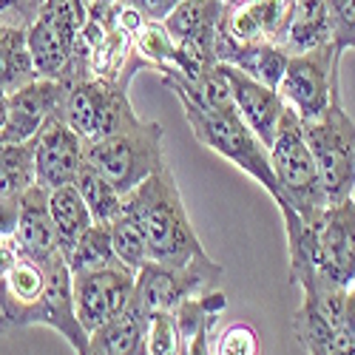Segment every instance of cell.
<instances>
[{
  "label": "cell",
  "instance_id": "f1b7e54d",
  "mask_svg": "<svg viewBox=\"0 0 355 355\" xmlns=\"http://www.w3.org/2000/svg\"><path fill=\"white\" fill-rule=\"evenodd\" d=\"M46 0H0V26L28 28L43 12Z\"/></svg>",
  "mask_w": 355,
  "mask_h": 355
},
{
  "label": "cell",
  "instance_id": "8fae6325",
  "mask_svg": "<svg viewBox=\"0 0 355 355\" xmlns=\"http://www.w3.org/2000/svg\"><path fill=\"white\" fill-rule=\"evenodd\" d=\"M307 225L313 230L315 270L349 287L355 282V199L327 205V211Z\"/></svg>",
  "mask_w": 355,
  "mask_h": 355
},
{
  "label": "cell",
  "instance_id": "484cf974",
  "mask_svg": "<svg viewBox=\"0 0 355 355\" xmlns=\"http://www.w3.org/2000/svg\"><path fill=\"white\" fill-rule=\"evenodd\" d=\"M211 352L214 355H261L259 330L248 321H233L225 330L211 333Z\"/></svg>",
  "mask_w": 355,
  "mask_h": 355
},
{
  "label": "cell",
  "instance_id": "44dd1931",
  "mask_svg": "<svg viewBox=\"0 0 355 355\" xmlns=\"http://www.w3.org/2000/svg\"><path fill=\"white\" fill-rule=\"evenodd\" d=\"M32 185H37L35 139L0 145V199L20 196Z\"/></svg>",
  "mask_w": 355,
  "mask_h": 355
},
{
  "label": "cell",
  "instance_id": "cb8c5ba5",
  "mask_svg": "<svg viewBox=\"0 0 355 355\" xmlns=\"http://www.w3.org/2000/svg\"><path fill=\"white\" fill-rule=\"evenodd\" d=\"M111 245H114L116 259H120L125 268H131L134 273L142 270L145 264L151 261L145 230L128 211H120V216L111 222Z\"/></svg>",
  "mask_w": 355,
  "mask_h": 355
},
{
  "label": "cell",
  "instance_id": "7a4b0ae2",
  "mask_svg": "<svg viewBox=\"0 0 355 355\" xmlns=\"http://www.w3.org/2000/svg\"><path fill=\"white\" fill-rule=\"evenodd\" d=\"M168 92L180 100L196 142H202L205 148H211L214 154H219L222 159L236 165L242 173H248L250 180L259 182L276 202L279 185H276V173L270 165V148L245 125L242 116L239 114H214L208 108L196 105L180 88H168Z\"/></svg>",
  "mask_w": 355,
  "mask_h": 355
},
{
  "label": "cell",
  "instance_id": "9a60e30c",
  "mask_svg": "<svg viewBox=\"0 0 355 355\" xmlns=\"http://www.w3.org/2000/svg\"><path fill=\"white\" fill-rule=\"evenodd\" d=\"M222 15H225V0H182L168 15V20H162V26L168 28L173 43L185 49L188 54H193L196 60L208 66H219L214 43H216V28L222 23Z\"/></svg>",
  "mask_w": 355,
  "mask_h": 355
},
{
  "label": "cell",
  "instance_id": "8992f818",
  "mask_svg": "<svg viewBox=\"0 0 355 355\" xmlns=\"http://www.w3.org/2000/svg\"><path fill=\"white\" fill-rule=\"evenodd\" d=\"M63 116L85 145L125 131L142 120L131 105L128 83H111L100 77H83L69 83Z\"/></svg>",
  "mask_w": 355,
  "mask_h": 355
},
{
  "label": "cell",
  "instance_id": "52a82bcc",
  "mask_svg": "<svg viewBox=\"0 0 355 355\" xmlns=\"http://www.w3.org/2000/svg\"><path fill=\"white\" fill-rule=\"evenodd\" d=\"M338 63L341 51L336 49V43L290 54L287 71L279 83V94L299 114V120H315L330 108L333 97L341 92Z\"/></svg>",
  "mask_w": 355,
  "mask_h": 355
},
{
  "label": "cell",
  "instance_id": "30bf717a",
  "mask_svg": "<svg viewBox=\"0 0 355 355\" xmlns=\"http://www.w3.org/2000/svg\"><path fill=\"white\" fill-rule=\"evenodd\" d=\"M134 282H137V273L125 268L123 261H111L94 270L71 273L77 318L88 330V336L128 310L134 295Z\"/></svg>",
  "mask_w": 355,
  "mask_h": 355
},
{
  "label": "cell",
  "instance_id": "d6986e66",
  "mask_svg": "<svg viewBox=\"0 0 355 355\" xmlns=\"http://www.w3.org/2000/svg\"><path fill=\"white\" fill-rule=\"evenodd\" d=\"M49 211H51V222L57 230V242H60V253L71 250V245L94 225L92 211H88V205L80 196L74 182L49 191Z\"/></svg>",
  "mask_w": 355,
  "mask_h": 355
},
{
  "label": "cell",
  "instance_id": "277c9868",
  "mask_svg": "<svg viewBox=\"0 0 355 355\" xmlns=\"http://www.w3.org/2000/svg\"><path fill=\"white\" fill-rule=\"evenodd\" d=\"M85 162L97 168L125 196L139 188L148 176H154L168 165L165 131L159 123L139 120L125 131H116L100 142L85 145Z\"/></svg>",
  "mask_w": 355,
  "mask_h": 355
},
{
  "label": "cell",
  "instance_id": "7402d4cb",
  "mask_svg": "<svg viewBox=\"0 0 355 355\" xmlns=\"http://www.w3.org/2000/svg\"><path fill=\"white\" fill-rule=\"evenodd\" d=\"M74 185H77L80 196L85 199L88 211H92L94 225H111L116 216H120V211H123V193L116 191L97 168L83 162Z\"/></svg>",
  "mask_w": 355,
  "mask_h": 355
},
{
  "label": "cell",
  "instance_id": "4fadbf2b",
  "mask_svg": "<svg viewBox=\"0 0 355 355\" xmlns=\"http://www.w3.org/2000/svg\"><path fill=\"white\" fill-rule=\"evenodd\" d=\"M85 162V142L66 123V116L51 120L35 137V165H37V185L46 191L71 185Z\"/></svg>",
  "mask_w": 355,
  "mask_h": 355
},
{
  "label": "cell",
  "instance_id": "83f0119b",
  "mask_svg": "<svg viewBox=\"0 0 355 355\" xmlns=\"http://www.w3.org/2000/svg\"><path fill=\"white\" fill-rule=\"evenodd\" d=\"M330 355H355V282L347 290V302H344V313L333 336V349Z\"/></svg>",
  "mask_w": 355,
  "mask_h": 355
},
{
  "label": "cell",
  "instance_id": "e575fe53",
  "mask_svg": "<svg viewBox=\"0 0 355 355\" xmlns=\"http://www.w3.org/2000/svg\"><path fill=\"white\" fill-rule=\"evenodd\" d=\"M92 3H114V0H92ZM92 3H88V6H92Z\"/></svg>",
  "mask_w": 355,
  "mask_h": 355
},
{
  "label": "cell",
  "instance_id": "603a6c76",
  "mask_svg": "<svg viewBox=\"0 0 355 355\" xmlns=\"http://www.w3.org/2000/svg\"><path fill=\"white\" fill-rule=\"evenodd\" d=\"M63 256L69 261L71 273L94 270V268H103V264L120 261L114 253V245H111V225H92Z\"/></svg>",
  "mask_w": 355,
  "mask_h": 355
},
{
  "label": "cell",
  "instance_id": "d4e9b609",
  "mask_svg": "<svg viewBox=\"0 0 355 355\" xmlns=\"http://www.w3.org/2000/svg\"><path fill=\"white\" fill-rule=\"evenodd\" d=\"M134 46H137V54L148 63V69H157V71L171 66L173 51H176V43L168 35V28L154 20H148L142 26V32L134 37Z\"/></svg>",
  "mask_w": 355,
  "mask_h": 355
},
{
  "label": "cell",
  "instance_id": "e0dca14e",
  "mask_svg": "<svg viewBox=\"0 0 355 355\" xmlns=\"http://www.w3.org/2000/svg\"><path fill=\"white\" fill-rule=\"evenodd\" d=\"M327 43H333L330 0H293L279 46L287 54H302V51H313Z\"/></svg>",
  "mask_w": 355,
  "mask_h": 355
},
{
  "label": "cell",
  "instance_id": "3957f363",
  "mask_svg": "<svg viewBox=\"0 0 355 355\" xmlns=\"http://www.w3.org/2000/svg\"><path fill=\"white\" fill-rule=\"evenodd\" d=\"M270 165L276 173V208L279 214L295 211L304 222H315L327 211V193H324L315 159L302 131V120L293 108L284 114L279 134L270 145Z\"/></svg>",
  "mask_w": 355,
  "mask_h": 355
},
{
  "label": "cell",
  "instance_id": "9c48e42d",
  "mask_svg": "<svg viewBox=\"0 0 355 355\" xmlns=\"http://www.w3.org/2000/svg\"><path fill=\"white\" fill-rule=\"evenodd\" d=\"M222 273V264H216V268H171V264L148 261L142 270H137L131 307L139 310L145 318L173 313L191 295L214 290Z\"/></svg>",
  "mask_w": 355,
  "mask_h": 355
},
{
  "label": "cell",
  "instance_id": "6da1fadb",
  "mask_svg": "<svg viewBox=\"0 0 355 355\" xmlns=\"http://www.w3.org/2000/svg\"><path fill=\"white\" fill-rule=\"evenodd\" d=\"M123 211H128L142 225L151 261L171 264V268H216L219 264L208 256L196 236L176 176L168 165L123 196Z\"/></svg>",
  "mask_w": 355,
  "mask_h": 355
},
{
  "label": "cell",
  "instance_id": "f546056e",
  "mask_svg": "<svg viewBox=\"0 0 355 355\" xmlns=\"http://www.w3.org/2000/svg\"><path fill=\"white\" fill-rule=\"evenodd\" d=\"M123 3H131L137 6L148 20H154V23H162L168 20V15L182 3V0H123Z\"/></svg>",
  "mask_w": 355,
  "mask_h": 355
},
{
  "label": "cell",
  "instance_id": "d6a6232c",
  "mask_svg": "<svg viewBox=\"0 0 355 355\" xmlns=\"http://www.w3.org/2000/svg\"><path fill=\"white\" fill-rule=\"evenodd\" d=\"M6 120H9V92L0 88V131L6 128Z\"/></svg>",
  "mask_w": 355,
  "mask_h": 355
},
{
  "label": "cell",
  "instance_id": "d590c367",
  "mask_svg": "<svg viewBox=\"0 0 355 355\" xmlns=\"http://www.w3.org/2000/svg\"><path fill=\"white\" fill-rule=\"evenodd\" d=\"M310 355H330L327 349H318V352H310Z\"/></svg>",
  "mask_w": 355,
  "mask_h": 355
},
{
  "label": "cell",
  "instance_id": "4316f807",
  "mask_svg": "<svg viewBox=\"0 0 355 355\" xmlns=\"http://www.w3.org/2000/svg\"><path fill=\"white\" fill-rule=\"evenodd\" d=\"M148 355H180L188 344H182L180 330H176L173 313H159L148 318V333H145Z\"/></svg>",
  "mask_w": 355,
  "mask_h": 355
},
{
  "label": "cell",
  "instance_id": "836d02e7",
  "mask_svg": "<svg viewBox=\"0 0 355 355\" xmlns=\"http://www.w3.org/2000/svg\"><path fill=\"white\" fill-rule=\"evenodd\" d=\"M83 355H103V352H100V349H94V347H92V344H88V349H85V352H83Z\"/></svg>",
  "mask_w": 355,
  "mask_h": 355
},
{
  "label": "cell",
  "instance_id": "ba28073f",
  "mask_svg": "<svg viewBox=\"0 0 355 355\" xmlns=\"http://www.w3.org/2000/svg\"><path fill=\"white\" fill-rule=\"evenodd\" d=\"M85 26V12L74 0H46L37 20L26 28V43L37 77L66 80L71 57L77 49L80 28Z\"/></svg>",
  "mask_w": 355,
  "mask_h": 355
},
{
  "label": "cell",
  "instance_id": "5bb4252c",
  "mask_svg": "<svg viewBox=\"0 0 355 355\" xmlns=\"http://www.w3.org/2000/svg\"><path fill=\"white\" fill-rule=\"evenodd\" d=\"M219 66H222V71H225V77L230 83L236 111H239L245 125L270 148L276 134H279V125L284 120V114L290 111V105L279 94V88L264 85L261 80L245 74L242 69H236V66H225V63H219Z\"/></svg>",
  "mask_w": 355,
  "mask_h": 355
},
{
  "label": "cell",
  "instance_id": "74e56055",
  "mask_svg": "<svg viewBox=\"0 0 355 355\" xmlns=\"http://www.w3.org/2000/svg\"><path fill=\"white\" fill-rule=\"evenodd\" d=\"M352 51H355V46H352Z\"/></svg>",
  "mask_w": 355,
  "mask_h": 355
},
{
  "label": "cell",
  "instance_id": "ffe728a7",
  "mask_svg": "<svg viewBox=\"0 0 355 355\" xmlns=\"http://www.w3.org/2000/svg\"><path fill=\"white\" fill-rule=\"evenodd\" d=\"M37 80V69L32 63L26 43V28L0 26V88L17 92V88Z\"/></svg>",
  "mask_w": 355,
  "mask_h": 355
},
{
  "label": "cell",
  "instance_id": "4dcf8cb0",
  "mask_svg": "<svg viewBox=\"0 0 355 355\" xmlns=\"http://www.w3.org/2000/svg\"><path fill=\"white\" fill-rule=\"evenodd\" d=\"M20 205H23V193H20V196L0 199V233H6V236H15V233H17Z\"/></svg>",
  "mask_w": 355,
  "mask_h": 355
},
{
  "label": "cell",
  "instance_id": "1f68e13d",
  "mask_svg": "<svg viewBox=\"0 0 355 355\" xmlns=\"http://www.w3.org/2000/svg\"><path fill=\"white\" fill-rule=\"evenodd\" d=\"M216 330V321H208L193 333V338L188 341V347L180 355H214L211 352V333Z\"/></svg>",
  "mask_w": 355,
  "mask_h": 355
},
{
  "label": "cell",
  "instance_id": "7c38bea8",
  "mask_svg": "<svg viewBox=\"0 0 355 355\" xmlns=\"http://www.w3.org/2000/svg\"><path fill=\"white\" fill-rule=\"evenodd\" d=\"M69 83L66 80H46L37 77L17 92L9 94V120L0 131V145L28 142L35 139L51 120L66 114Z\"/></svg>",
  "mask_w": 355,
  "mask_h": 355
},
{
  "label": "cell",
  "instance_id": "8d00e7d4",
  "mask_svg": "<svg viewBox=\"0 0 355 355\" xmlns=\"http://www.w3.org/2000/svg\"><path fill=\"white\" fill-rule=\"evenodd\" d=\"M352 199H355V191H352Z\"/></svg>",
  "mask_w": 355,
  "mask_h": 355
},
{
  "label": "cell",
  "instance_id": "2e32d148",
  "mask_svg": "<svg viewBox=\"0 0 355 355\" xmlns=\"http://www.w3.org/2000/svg\"><path fill=\"white\" fill-rule=\"evenodd\" d=\"M15 236L23 253L43 264L60 253V242H57V230H54L51 211H49V191L43 185H32L23 193L20 222H17Z\"/></svg>",
  "mask_w": 355,
  "mask_h": 355
},
{
  "label": "cell",
  "instance_id": "5b68a950",
  "mask_svg": "<svg viewBox=\"0 0 355 355\" xmlns=\"http://www.w3.org/2000/svg\"><path fill=\"white\" fill-rule=\"evenodd\" d=\"M304 139L315 159L327 202H344L355 191V123L344 108L341 92L315 120H302Z\"/></svg>",
  "mask_w": 355,
  "mask_h": 355
},
{
  "label": "cell",
  "instance_id": "ac0fdd59",
  "mask_svg": "<svg viewBox=\"0 0 355 355\" xmlns=\"http://www.w3.org/2000/svg\"><path fill=\"white\" fill-rule=\"evenodd\" d=\"M145 333H148V318L128 304L125 313L103 324L100 330H94L88 344L100 349L103 355H148Z\"/></svg>",
  "mask_w": 355,
  "mask_h": 355
}]
</instances>
